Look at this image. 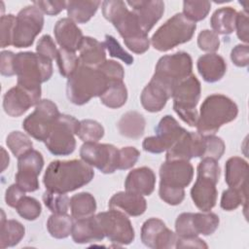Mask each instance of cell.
<instances>
[{
  "instance_id": "obj_20",
  "label": "cell",
  "mask_w": 249,
  "mask_h": 249,
  "mask_svg": "<svg viewBox=\"0 0 249 249\" xmlns=\"http://www.w3.org/2000/svg\"><path fill=\"white\" fill-rule=\"evenodd\" d=\"M204 136L198 132L186 131L183 136L167 151L166 160H190L194 158H203Z\"/></svg>"
},
{
  "instance_id": "obj_30",
  "label": "cell",
  "mask_w": 249,
  "mask_h": 249,
  "mask_svg": "<svg viewBox=\"0 0 249 249\" xmlns=\"http://www.w3.org/2000/svg\"><path fill=\"white\" fill-rule=\"evenodd\" d=\"M248 163L239 157L230 158L225 165V181L229 187L247 185Z\"/></svg>"
},
{
  "instance_id": "obj_51",
  "label": "cell",
  "mask_w": 249,
  "mask_h": 249,
  "mask_svg": "<svg viewBox=\"0 0 249 249\" xmlns=\"http://www.w3.org/2000/svg\"><path fill=\"white\" fill-rule=\"evenodd\" d=\"M107 77L109 82L123 81L124 77V70L122 64L115 60H106L98 67Z\"/></svg>"
},
{
  "instance_id": "obj_3",
  "label": "cell",
  "mask_w": 249,
  "mask_h": 249,
  "mask_svg": "<svg viewBox=\"0 0 249 249\" xmlns=\"http://www.w3.org/2000/svg\"><path fill=\"white\" fill-rule=\"evenodd\" d=\"M109 83L105 74L98 67L80 64L67 80V98L75 105H84L91 98L102 95Z\"/></svg>"
},
{
  "instance_id": "obj_12",
  "label": "cell",
  "mask_w": 249,
  "mask_h": 249,
  "mask_svg": "<svg viewBox=\"0 0 249 249\" xmlns=\"http://www.w3.org/2000/svg\"><path fill=\"white\" fill-rule=\"evenodd\" d=\"M59 115L55 103L50 99H41L35 110L22 122V127L36 140L45 142Z\"/></svg>"
},
{
  "instance_id": "obj_15",
  "label": "cell",
  "mask_w": 249,
  "mask_h": 249,
  "mask_svg": "<svg viewBox=\"0 0 249 249\" xmlns=\"http://www.w3.org/2000/svg\"><path fill=\"white\" fill-rule=\"evenodd\" d=\"M80 157L85 162L96 167L102 173L110 174L118 169L119 150L114 145L85 142L80 149Z\"/></svg>"
},
{
  "instance_id": "obj_6",
  "label": "cell",
  "mask_w": 249,
  "mask_h": 249,
  "mask_svg": "<svg viewBox=\"0 0 249 249\" xmlns=\"http://www.w3.org/2000/svg\"><path fill=\"white\" fill-rule=\"evenodd\" d=\"M220 171L218 161L210 158H203L197 165L196 181L191 190V196L194 204L202 212H209L217 202L216 185Z\"/></svg>"
},
{
  "instance_id": "obj_24",
  "label": "cell",
  "mask_w": 249,
  "mask_h": 249,
  "mask_svg": "<svg viewBox=\"0 0 249 249\" xmlns=\"http://www.w3.org/2000/svg\"><path fill=\"white\" fill-rule=\"evenodd\" d=\"M155 185L156 175L147 166L131 170L127 174L124 182L125 191L141 196H150L155 190Z\"/></svg>"
},
{
  "instance_id": "obj_5",
  "label": "cell",
  "mask_w": 249,
  "mask_h": 249,
  "mask_svg": "<svg viewBox=\"0 0 249 249\" xmlns=\"http://www.w3.org/2000/svg\"><path fill=\"white\" fill-rule=\"evenodd\" d=\"M18 85L27 89H41V84L53 75L52 60L32 52L16 53L14 59Z\"/></svg>"
},
{
  "instance_id": "obj_18",
  "label": "cell",
  "mask_w": 249,
  "mask_h": 249,
  "mask_svg": "<svg viewBox=\"0 0 249 249\" xmlns=\"http://www.w3.org/2000/svg\"><path fill=\"white\" fill-rule=\"evenodd\" d=\"M40 100L41 89L31 90L17 85L4 94L3 108L9 116L19 117L30 107L36 106Z\"/></svg>"
},
{
  "instance_id": "obj_11",
  "label": "cell",
  "mask_w": 249,
  "mask_h": 249,
  "mask_svg": "<svg viewBox=\"0 0 249 249\" xmlns=\"http://www.w3.org/2000/svg\"><path fill=\"white\" fill-rule=\"evenodd\" d=\"M43 26V13L33 4L24 7L16 17L12 45L16 48L30 47Z\"/></svg>"
},
{
  "instance_id": "obj_25",
  "label": "cell",
  "mask_w": 249,
  "mask_h": 249,
  "mask_svg": "<svg viewBox=\"0 0 249 249\" xmlns=\"http://www.w3.org/2000/svg\"><path fill=\"white\" fill-rule=\"evenodd\" d=\"M109 208L122 211L123 213L136 217L142 215L147 208V202L143 196L130 192H119L109 200Z\"/></svg>"
},
{
  "instance_id": "obj_40",
  "label": "cell",
  "mask_w": 249,
  "mask_h": 249,
  "mask_svg": "<svg viewBox=\"0 0 249 249\" xmlns=\"http://www.w3.org/2000/svg\"><path fill=\"white\" fill-rule=\"evenodd\" d=\"M6 144L15 157L19 158L32 150V141L23 132L12 131L6 138Z\"/></svg>"
},
{
  "instance_id": "obj_16",
  "label": "cell",
  "mask_w": 249,
  "mask_h": 249,
  "mask_svg": "<svg viewBox=\"0 0 249 249\" xmlns=\"http://www.w3.org/2000/svg\"><path fill=\"white\" fill-rule=\"evenodd\" d=\"M18 159V172L15 176L16 183L25 193L37 191L39 189L38 176L44 166L42 154L32 149Z\"/></svg>"
},
{
  "instance_id": "obj_47",
  "label": "cell",
  "mask_w": 249,
  "mask_h": 249,
  "mask_svg": "<svg viewBox=\"0 0 249 249\" xmlns=\"http://www.w3.org/2000/svg\"><path fill=\"white\" fill-rule=\"evenodd\" d=\"M197 46L201 51L207 52L208 53H215L220 47V39L218 34H216L213 30H202L197 36Z\"/></svg>"
},
{
  "instance_id": "obj_49",
  "label": "cell",
  "mask_w": 249,
  "mask_h": 249,
  "mask_svg": "<svg viewBox=\"0 0 249 249\" xmlns=\"http://www.w3.org/2000/svg\"><path fill=\"white\" fill-rule=\"evenodd\" d=\"M140 157V152L135 147H123L119 150L118 169L125 170L131 168Z\"/></svg>"
},
{
  "instance_id": "obj_10",
  "label": "cell",
  "mask_w": 249,
  "mask_h": 249,
  "mask_svg": "<svg viewBox=\"0 0 249 249\" xmlns=\"http://www.w3.org/2000/svg\"><path fill=\"white\" fill-rule=\"evenodd\" d=\"M193 60L186 52H177L161 56L155 68L154 78L165 84L172 90L184 79L192 75Z\"/></svg>"
},
{
  "instance_id": "obj_32",
  "label": "cell",
  "mask_w": 249,
  "mask_h": 249,
  "mask_svg": "<svg viewBox=\"0 0 249 249\" xmlns=\"http://www.w3.org/2000/svg\"><path fill=\"white\" fill-rule=\"evenodd\" d=\"M237 12L231 7H223L216 10L211 18L210 24L216 34L229 35L235 30Z\"/></svg>"
},
{
  "instance_id": "obj_1",
  "label": "cell",
  "mask_w": 249,
  "mask_h": 249,
  "mask_svg": "<svg viewBox=\"0 0 249 249\" xmlns=\"http://www.w3.org/2000/svg\"><path fill=\"white\" fill-rule=\"evenodd\" d=\"M104 18L113 23L119 34L123 37L124 45L137 54L146 53L150 48V40L132 11L121 0H109L101 3Z\"/></svg>"
},
{
  "instance_id": "obj_37",
  "label": "cell",
  "mask_w": 249,
  "mask_h": 249,
  "mask_svg": "<svg viewBox=\"0 0 249 249\" xmlns=\"http://www.w3.org/2000/svg\"><path fill=\"white\" fill-rule=\"evenodd\" d=\"M220 219L212 212L192 213V227L196 235H210L218 229Z\"/></svg>"
},
{
  "instance_id": "obj_38",
  "label": "cell",
  "mask_w": 249,
  "mask_h": 249,
  "mask_svg": "<svg viewBox=\"0 0 249 249\" xmlns=\"http://www.w3.org/2000/svg\"><path fill=\"white\" fill-rule=\"evenodd\" d=\"M247 202V185L241 187H230L221 196V207L226 211H232Z\"/></svg>"
},
{
  "instance_id": "obj_42",
  "label": "cell",
  "mask_w": 249,
  "mask_h": 249,
  "mask_svg": "<svg viewBox=\"0 0 249 249\" xmlns=\"http://www.w3.org/2000/svg\"><path fill=\"white\" fill-rule=\"evenodd\" d=\"M210 9L209 1H184L182 14L191 21L196 22L204 19Z\"/></svg>"
},
{
  "instance_id": "obj_19",
  "label": "cell",
  "mask_w": 249,
  "mask_h": 249,
  "mask_svg": "<svg viewBox=\"0 0 249 249\" xmlns=\"http://www.w3.org/2000/svg\"><path fill=\"white\" fill-rule=\"evenodd\" d=\"M160 186L185 189L194 177V167L189 160H165L160 168Z\"/></svg>"
},
{
  "instance_id": "obj_31",
  "label": "cell",
  "mask_w": 249,
  "mask_h": 249,
  "mask_svg": "<svg viewBox=\"0 0 249 249\" xmlns=\"http://www.w3.org/2000/svg\"><path fill=\"white\" fill-rule=\"evenodd\" d=\"M1 234L0 247L2 249L13 247L19 243L25 233V229L21 223L17 220H6L5 213L1 210Z\"/></svg>"
},
{
  "instance_id": "obj_39",
  "label": "cell",
  "mask_w": 249,
  "mask_h": 249,
  "mask_svg": "<svg viewBox=\"0 0 249 249\" xmlns=\"http://www.w3.org/2000/svg\"><path fill=\"white\" fill-rule=\"evenodd\" d=\"M77 135L84 142H98L104 135V128L94 120H83L80 121Z\"/></svg>"
},
{
  "instance_id": "obj_2",
  "label": "cell",
  "mask_w": 249,
  "mask_h": 249,
  "mask_svg": "<svg viewBox=\"0 0 249 249\" xmlns=\"http://www.w3.org/2000/svg\"><path fill=\"white\" fill-rule=\"evenodd\" d=\"M94 176L92 166L83 160H53L44 174L46 190L58 194H67L89 184Z\"/></svg>"
},
{
  "instance_id": "obj_21",
  "label": "cell",
  "mask_w": 249,
  "mask_h": 249,
  "mask_svg": "<svg viewBox=\"0 0 249 249\" xmlns=\"http://www.w3.org/2000/svg\"><path fill=\"white\" fill-rule=\"evenodd\" d=\"M172 89L160 81L152 77L151 81L141 92L140 101L146 111L156 113L163 109L167 100L172 97Z\"/></svg>"
},
{
  "instance_id": "obj_13",
  "label": "cell",
  "mask_w": 249,
  "mask_h": 249,
  "mask_svg": "<svg viewBox=\"0 0 249 249\" xmlns=\"http://www.w3.org/2000/svg\"><path fill=\"white\" fill-rule=\"evenodd\" d=\"M104 235L117 246L128 245L135 237L134 229L126 214L111 209L95 215Z\"/></svg>"
},
{
  "instance_id": "obj_53",
  "label": "cell",
  "mask_w": 249,
  "mask_h": 249,
  "mask_svg": "<svg viewBox=\"0 0 249 249\" xmlns=\"http://www.w3.org/2000/svg\"><path fill=\"white\" fill-rule=\"evenodd\" d=\"M67 2L65 1H34L33 5L36 6L42 13L49 16H55L62 10L66 9Z\"/></svg>"
},
{
  "instance_id": "obj_45",
  "label": "cell",
  "mask_w": 249,
  "mask_h": 249,
  "mask_svg": "<svg viewBox=\"0 0 249 249\" xmlns=\"http://www.w3.org/2000/svg\"><path fill=\"white\" fill-rule=\"evenodd\" d=\"M204 136V154L203 158H210L216 160H219L225 153V143L222 138L212 135H203ZM202 158V159H203Z\"/></svg>"
},
{
  "instance_id": "obj_56",
  "label": "cell",
  "mask_w": 249,
  "mask_h": 249,
  "mask_svg": "<svg viewBox=\"0 0 249 249\" xmlns=\"http://www.w3.org/2000/svg\"><path fill=\"white\" fill-rule=\"evenodd\" d=\"M15 53L11 51L1 52V63H0V72L3 76L11 77L16 75L14 68V59Z\"/></svg>"
},
{
  "instance_id": "obj_43",
  "label": "cell",
  "mask_w": 249,
  "mask_h": 249,
  "mask_svg": "<svg viewBox=\"0 0 249 249\" xmlns=\"http://www.w3.org/2000/svg\"><path fill=\"white\" fill-rule=\"evenodd\" d=\"M43 201L49 210L54 214H65L70 207V198L66 194H58L47 190L43 194Z\"/></svg>"
},
{
  "instance_id": "obj_28",
  "label": "cell",
  "mask_w": 249,
  "mask_h": 249,
  "mask_svg": "<svg viewBox=\"0 0 249 249\" xmlns=\"http://www.w3.org/2000/svg\"><path fill=\"white\" fill-rule=\"evenodd\" d=\"M79 59L82 65L97 68L106 61L105 46L95 38L84 37L79 50Z\"/></svg>"
},
{
  "instance_id": "obj_8",
  "label": "cell",
  "mask_w": 249,
  "mask_h": 249,
  "mask_svg": "<svg viewBox=\"0 0 249 249\" xmlns=\"http://www.w3.org/2000/svg\"><path fill=\"white\" fill-rule=\"evenodd\" d=\"M200 82L193 74L181 81L173 90V109L190 126H196L197 123L196 105L200 97Z\"/></svg>"
},
{
  "instance_id": "obj_7",
  "label": "cell",
  "mask_w": 249,
  "mask_h": 249,
  "mask_svg": "<svg viewBox=\"0 0 249 249\" xmlns=\"http://www.w3.org/2000/svg\"><path fill=\"white\" fill-rule=\"evenodd\" d=\"M196 28V22L188 19L182 13L175 14L153 34L151 44L159 52H167L189 42Z\"/></svg>"
},
{
  "instance_id": "obj_34",
  "label": "cell",
  "mask_w": 249,
  "mask_h": 249,
  "mask_svg": "<svg viewBox=\"0 0 249 249\" xmlns=\"http://www.w3.org/2000/svg\"><path fill=\"white\" fill-rule=\"evenodd\" d=\"M70 210L74 220L91 217L96 210L95 198L87 192L76 194L70 198Z\"/></svg>"
},
{
  "instance_id": "obj_14",
  "label": "cell",
  "mask_w": 249,
  "mask_h": 249,
  "mask_svg": "<svg viewBox=\"0 0 249 249\" xmlns=\"http://www.w3.org/2000/svg\"><path fill=\"white\" fill-rule=\"evenodd\" d=\"M156 135L146 137L142 143L144 151L152 154H160L168 151L187 131L171 116H164L157 127Z\"/></svg>"
},
{
  "instance_id": "obj_17",
  "label": "cell",
  "mask_w": 249,
  "mask_h": 249,
  "mask_svg": "<svg viewBox=\"0 0 249 249\" xmlns=\"http://www.w3.org/2000/svg\"><path fill=\"white\" fill-rule=\"evenodd\" d=\"M141 240L150 248H172L175 247L177 234L169 230L160 219L150 218L142 225Z\"/></svg>"
},
{
  "instance_id": "obj_46",
  "label": "cell",
  "mask_w": 249,
  "mask_h": 249,
  "mask_svg": "<svg viewBox=\"0 0 249 249\" xmlns=\"http://www.w3.org/2000/svg\"><path fill=\"white\" fill-rule=\"evenodd\" d=\"M105 49H107L109 54L112 57H116L124 61L125 64L130 65L133 63L134 58L131 54H129L126 51L123 49V47L120 45V43L111 35L105 36V41L103 42Z\"/></svg>"
},
{
  "instance_id": "obj_9",
  "label": "cell",
  "mask_w": 249,
  "mask_h": 249,
  "mask_svg": "<svg viewBox=\"0 0 249 249\" xmlns=\"http://www.w3.org/2000/svg\"><path fill=\"white\" fill-rule=\"evenodd\" d=\"M80 121L76 118L60 114L53 125L50 135L45 140L48 150L54 156H68L76 148L75 135H77Z\"/></svg>"
},
{
  "instance_id": "obj_54",
  "label": "cell",
  "mask_w": 249,
  "mask_h": 249,
  "mask_svg": "<svg viewBox=\"0 0 249 249\" xmlns=\"http://www.w3.org/2000/svg\"><path fill=\"white\" fill-rule=\"evenodd\" d=\"M231 59L238 67H246L249 64V47L248 45H236L231 53Z\"/></svg>"
},
{
  "instance_id": "obj_36",
  "label": "cell",
  "mask_w": 249,
  "mask_h": 249,
  "mask_svg": "<svg viewBox=\"0 0 249 249\" xmlns=\"http://www.w3.org/2000/svg\"><path fill=\"white\" fill-rule=\"evenodd\" d=\"M74 219L72 216L65 214H54L50 216L47 222L49 233L54 238H66L72 232Z\"/></svg>"
},
{
  "instance_id": "obj_23",
  "label": "cell",
  "mask_w": 249,
  "mask_h": 249,
  "mask_svg": "<svg viewBox=\"0 0 249 249\" xmlns=\"http://www.w3.org/2000/svg\"><path fill=\"white\" fill-rule=\"evenodd\" d=\"M53 33L60 48L71 52L80 50L84 36L81 29L69 18L57 20L53 27Z\"/></svg>"
},
{
  "instance_id": "obj_50",
  "label": "cell",
  "mask_w": 249,
  "mask_h": 249,
  "mask_svg": "<svg viewBox=\"0 0 249 249\" xmlns=\"http://www.w3.org/2000/svg\"><path fill=\"white\" fill-rule=\"evenodd\" d=\"M36 52L38 54L53 60L56 59L58 49L56 48L53 38L50 35L46 34L39 39L36 47Z\"/></svg>"
},
{
  "instance_id": "obj_55",
  "label": "cell",
  "mask_w": 249,
  "mask_h": 249,
  "mask_svg": "<svg viewBox=\"0 0 249 249\" xmlns=\"http://www.w3.org/2000/svg\"><path fill=\"white\" fill-rule=\"evenodd\" d=\"M235 30L237 37L240 41L244 42L246 45L248 43V14L245 12H239L236 16L235 20Z\"/></svg>"
},
{
  "instance_id": "obj_58",
  "label": "cell",
  "mask_w": 249,
  "mask_h": 249,
  "mask_svg": "<svg viewBox=\"0 0 249 249\" xmlns=\"http://www.w3.org/2000/svg\"><path fill=\"white\" fill-rule=\"evenodd\" d=\"M176 248H208L207 244L198 236L190 237H179L177 236Z\"/></svg>"
},
{
  "instance_id": "obj_27",
  "label": "cell",
  "mask_w": 249,
  "mask_h": 249,
  "mask_svg": "<svg viewBox=\"0 0 249 249\" xmlns=\"http://www.w3.org/2000/svg\"><path fill=\"white\" fill-rule=\"evenodd\" d=\"M196 66L199 75L207 83L220 81L227 71L225 59L215 53L201 55L197 59Z\"/></svg>"
},
{
  "instance_id": "obj_41",
  "label": "cell",
  "mask_w": 249,
  "mask_h": 249,
  "mask_svg": "<svg viewBox=\"0 0 249 249\" xmlns=\"http://www.w3.org/2000/svg\"><path fill=\"white\" fill-rule=\"evenodd\" d=\"M56 61L60 75L65 78H69L81 63L79 56L76 55L75 52H71L62 48L58 49Z\"/></svg>"
},
{
  "instance_id": "obj_29",
  "label": "cell",
  "mask_w": 249,
  "mask_h": 249,
  "mask_svg": "<svg viewBox=\"0 0 249 249\" xmlns=\"http://www.w3.org/2000/svg\"><path fill=\"white\" fill-rule=\"evenodd\" d=\"M145 125V118L136 111H128L124 113L117 124L119 132L123 136L131 139L141 137L144 133Z\"/></svg>"
},
{
  "instance_id": "obj_22",
  "label": "cell",
  "mask_w": 249,
  "mask_h": 249,
  "mask_svg": "<svg viewBox=\"0 0 249 249\" xmlns=\"http://www.w3.org/2000/svg\"><path fill=\"white\" fill-rule=\"evenodd\" d=\"M125 4L132 8V12L136 16L142 30L146 34H148L160 20L164 12V3L160 0L126 1Z\"/></svg>"
},
{
  "instance_id": "obj_59",
  "label": "cell",
  "mask_w": 249,
  "mask_h": 249,
  "mask_svg": "<svg viewBox=\"0 0 249 249\" xmlns=\"http://www.w3.org/2000/svg\"><path fill=\"white\" fill-rule=\"evenodd\" d=\"M1 152H2V171L5 170V168L9 165V155L6 153L3 147H1Z\"/></svg>"
},
{
  "instance_id": "obj_44",
  "label": "cell",
  "mask_w": 249,
  "mask_h": 249,
  "mask_svg": "<svg viewBox=\"0 0 249 249\" xmlns=\"http://www.w3.org/2000/svg\"><path fill=\"white\" fill-rule=\"evenodd\" d=\"M16 210L23 219L27 221H34L40 216L42 212V206L36 198L24 196L17 204Z\"/></svg>"
},
{
  "instance_id": "obj_57",
  "label": "cell",
  "mask_w": 249,
  "mask_h": 249,
  "mask_svg": "<svg viewBox=\"0 0 249 249\" xmlns=\"http://www.w3.org/2000/svg\"><path fill=\"white\" fill-rule=\"evenodd\" d=\"M25 196V192L16 183L11 185L7 190H6V195H5V201L7 205L10 207L16 208L17 204L20 200L22 196Z\"/></svg>"
},
{
  "instance_id": "obj_48",
  "label": "cell",
  "mask_w": 249,
  "mask_h": 249,
  "mask_svg": "<svg viewBox=\"0 0 249 249\" xmlns=\"http://www.w3.org/2000/svg\"><path fill=\"white\" fill-rule=\"evenodd\" d=\"M16 23V17L12 14L2 15L0 18L1 27V48H6L12 45L13 33Z\"/></svg>"
},
{
  "instance_id": "obj_26",
  "label": "cell",
  "mask_w": 249,
  "mask_h": 249,
  "mask_svg": "<svg viewBox=\"0 0 249 249\" xmlns=\"http://www.w3.org/2000/svg\"><path fill=\"white\" fill-rule=\"evenodd\" d=\"M75 243L86 244L101 241L105 235L96 219L93 215L89 218L75 220L71 232Z\"/></svg>"
},
{
  "instance_id": "obj_33",
  "label": "cell",
  "mask_w": 249,
  "mask_h": 249,
  "mask_svg": "<svg viewBox=\"0 0 249 249\" xmlns=\"http://www.w3.org/2000/svg\"><path fill=\"white\" fill-rule=\"evenodd\" d=\"M100 4V1H68V18L75 23H86L95 15Z\"/></svg>"
},
{
  "instance_id": "obj_35",
  "label": "cell",
  "mask_w": 249,
  "mask_h": 249,
  "mask_svg": "<svg viewBox=\"0 0 249 249\" xmlns=\"http://www.w3.org/2000/svg\"><path fill=\"white\" fill-rule=\"evenodd\" d=\"M100 101L106 107L116 109L125 104L127 100V89L123 81H112L106 90L99 96Z\"/></svg>"
},
{
  "instance_id": "obj_52",
  "label": "cell",
  "mask_w": 249,
  "mask_h": 249,
  "mask_svg": "<svg viewBox=\"0 0 249 249\" xmlns=\"http://www.w3.org/2000/svg\"><path fill=\"white\" fill-rule=\"evenodd\" d=\"M160 197L169 205H178L185 198L184 189H174L164 186H160Z\"/></svg>"
},
{
  "instance_id": "obj_4",
  "label": "cell",
  "mask_w": 249,
  "mask_h": 249,
  "mask_svg": "<svg viewBox=\"0 0 249 249\" xmlns=\"http://www.w3.org/2000/svg\"><path fill=\"white\" fill-rule=\"evenodd\" d=\"M237 115L238 107L231 98L224 94H211L200 106L196 125L197 132L201 135L215 134L222 125L235 120Z\"/></svg>"
}]
</instances>
